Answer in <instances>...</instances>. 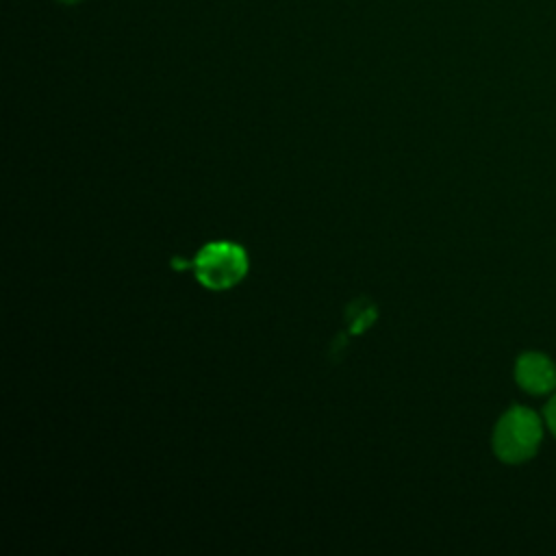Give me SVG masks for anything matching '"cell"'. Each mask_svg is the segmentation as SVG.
I'll use <instances>...</instances> for the list:
<instances>
[{"label":"cell","mask_w":556,"mask_h":556,"mask_svg":"<svg viewBox=\"0 0 556 556\" xmlns=\"http://www.w3.org/2000/svg\"><path fill=\"white\" fill-rule=\"evenodd\" d=\"M545 419L528 406H510L493 428V452L508 465L530 460L543 441Z\"/></svg>","instance_id":"obj_1"},{"label":"cell","mask_w":556,"mask_h":556,"mask_svg":"<svg viewBox=\"0 0 556 556\" xmlns=\"http://www.w3.org/2000/svg\"><path fill=\"white\" fill-rule=\"evenodd\" d=\"M193 271L204 287L213 291L228 289L245 276L248 254L232 241H213L195 254Z\"/></svg>","instance_id":"obj_2"},{"label":"cell","mask_w":556,"mask_h":556,"mask_svg":"<svg viewBox=\"0 0 556 556\" xmlns=\"http://www.w3.org/2000/svg\"><path fill=\"white\" fill-rule=\"evenodd\" d=\"M515 380L530 395H547L556 389V365L547 354L528 350L515 361Z\"/></svg>","instance_id":"obj_3"},{"label":"cell","mask_w":556,"mask_h":556,"mask_svg":"<svg viewBox=\"0 0 556 556\" xmlns=\"http://www.w3.org/2000/svg\"><path fill=\"white\" fill-rule=\"evenodd\" d=\"M543 419H545L547 430L556 437V393L547 400V404L543 408Z\"/></svg>","instance_id":"obj_4"},{"label":"cell","mask_w":556,"mask_h":556,"mask_svg":"<svg viewBox=\"0 0 556 556\" xmlns=\"http://www.w3.org/2000/svg\"><path fill=\"white\" fill-rule=\"evenodd\" d=\"M59 2H63V4H76V2H80V0H59Z\"/></svg>","instance_id":"obj_5"}]
</instances>
